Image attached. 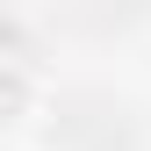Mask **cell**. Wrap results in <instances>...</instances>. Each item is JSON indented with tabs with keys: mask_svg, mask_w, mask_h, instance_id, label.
Returning <instances> with one entry per match:
<instances>
[{
	"mask_svg": "<svg viewBox=\"0 0 151 151\" xmlns=\"http://www.w3.org/2000/svg\"><path fill=\"white\" fill-rule=\"evenodd\" d=\"M36 115H43V79H36L22 58H0V144L22 137Z\"/></svg>",
	"mask_w": 151,
	"mask_h": 151,
	"instance_id": "obj_1",
	"label": "cell"
}]
</instances>
